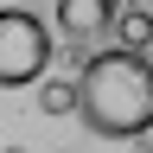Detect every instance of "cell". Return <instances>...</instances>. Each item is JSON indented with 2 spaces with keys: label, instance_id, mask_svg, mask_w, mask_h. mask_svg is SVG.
Masks as SVG:
<instances>
[{
  "label": "cell",
  "instance_id": "obj_5",
  "mask_svg": "<svg viewBox=\"0 0 153 153\" xmlns=\"http://www.w3.org/2000/svg\"><path fill=\"white\" fill-rule=\"evenodd\" d=\"M38 108H45V115H76V83L45 76V83H38Z\"/></svg>",
  "mask_w": 153,
  "mask_h": 153
},
{
  "label": "cell",
  "instance_id": "obj_4",
  "mask_svg": "<svg viewBox=\"0 0 153 153\" xmlns=\"http://www.w3.org/2000/svg\"><path fill=\"white\" fill-rule=\"evenodd\" d=\"M108 32H115V51H140L147 57V45H153V7H115Z\"/></svg>",
  "mask_w": 153,
  "mask_h": 153
},
{
  "label": "cell",
  "instance_id": "obj_3",
  "mask_svg": "<svg viewBox=\"0 0 153 153\" xmlns=\"http://www.w3.org/2000/svg\"><path fill=\"white\" fill-rule=\"evenodd\" d=\"M51 13H57V32L83 45V38H102V32H108L115 0H51Z\"/></svg>",
  "mask_w": 153,
  "mask_h": 153
},
{
  "label": "cell",
  "instance_id": "obj_1",
  "mask_svg": "<svg viewBox=\"0 0 153 153\" xmlns=\"http://www.w3.org/2000/svg\"><path fill=\"white\" fill-rule=\"evenodd\" d=\"M76 115L102 140H140L153 128V57L140 51H89L76 70Z\"/></svg>",
  "mask_w": 153,
  "mask_h": 153
},
{
  "label": "cell",
  "instance_id": "obj_6",
  "mask_svg": "<svg viewBox=\"0 0 153 153\" xmlns=\"http://www.w3.org/2000/svg\"><path fill=\"white\" fill-rule=\"evenodd\" d=\"M0 153H26V147H0Z\"/></svg>",
  "mask_w": 153,
  "mask_h": 153
},
{
  "label": "cell",
  "instance_id": "obj_2",
  "mask_svg": "<svg viewBox=\"0 0 153 153\" xmlns=\"http://www.w3.org/2000/svg\"><path fill=\"white\" fill-rule=\"evenodd\" d=\"M51 76V26L26 7H0V89H38Z\"/></svg>",
  "mask_w": 153,
  "mask_h": 153
}]
</instances>
